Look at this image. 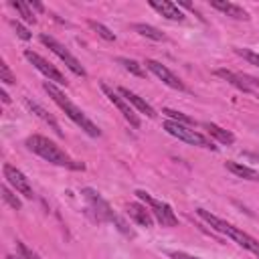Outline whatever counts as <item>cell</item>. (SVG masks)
Returning <instances> with one entry per match:
<instances>
[{
    "label": "cell",
    "mask_w": 259,
    "mask_h": 259,
    "mask_svg": "<svg viewBox=\"0 0 259 259\" xmlns=\"http://www.w3.org/2000/svg\"><path fill=\"white\" fill-rule=\"evenodd\" d=\"M87 26H89L93 32H97L103 40H107V42H113V40H115V34H113L105 24H101V22H97V20H87Z\"/></svg>",
    "instance_id": "cell-23"
},
{
    "label": "cell",
    "mask_w": 259,
    "mask_h": 259,
    "mask_svg": "<svg viewBox=\"0 0 259 259\" xmlns=\"http://www.w3.org/2000/svg\"><path fill=\"white\" fill-rule=\"evenodd\" d=\"M40 42H42L47 49H51V51H53V53H55V55H57V57H59V59L69 67V71H71V73H75L77 77H87L85 67H83V65H81V63H79V61H77V59H75V57H73V55H71V53H69V51H67V49L57 40V38H55V36H51V34L42 32V34H40Z\"/></svg>",
    "instance_id": "cell-7"
},
{
    "label": "cell",
    "mask_w": 259,
    "mask_h": 259,
    "mask_svg": "<svg viewBox=\"0 0 259 259\" xmlns=\"http://www.w3.org/2000/svg\"><path fill=\"white\" fill-rule=\"evenodd\" d=\"M10 6L16 10V14H18L24 22H28V24H34V22H36V18H34V14H32L28 2H22V0H10Z\"/></svg>",
    "instance_id": "cell-21"
},
{
    "label": "cell",
    "mask_w": 259,
    "mask_h": 259,
    "mask_svg": "<svg viewBox=\"0 0 259 259\" xmlns=\"http://www.w3.org/2000/svg\"><path fill=\"white\" fill-rule=\"evenodd\" d=\"M0 97H2V103H10L12 99H10V95L4 91V89H0Z\"/></svg>",
    "instance_id": "cell-33"
},
{
    "label": "cell",
    "mask_w": 259,
    "mask_h": 259,
    "mask_svg": "<svg viewBox=\"0 0 259 259\" xmlns=\"http://www.w3.org/2000/svg\"><path fill=\"white\" fill-rule=\"evenodd\" d=\"M0 81H4V83H8V85H14L16 83V75L8 69V65L2 61L0 63Z\"/></svg>",
    "instance_id": "cell-27"
},
{
    "label": "cell",
    "mask_w": 259,
    "mask_h": 259,
    "mask_svg": "<svg viewBox=\"0 0 259 259\" xmlns=\"http://www.w3.org/2000/svg\"><path fill=\"white\" fill-rule=\"evenodd\" d=\"M164 130H166L170 136H174V138H178V140H182V142H186V144H190V146H198V148H204V150H217V146H214L206 136H202L200 132L192 130L190 125H182V123H178V121L166 119V121H164Z\"/></svg>",
    "instance_id": "cell-4"
},
{
    "label": "cell",
    "mask_w": 259,
    "mask_h": 259,
    "mask_svg": "<svg viewBox=\"0 0 259 259\" xmlns=\"http://www.w3.org/2000/svg\"><path fill=\"white\" fill-rule=\"evenodd\" d=\"M2 172H4L6 182H8L10 186H14L16 192H20L24 198H32V196H34V190H32L28 178H26L16 166H12V164H4V166H2Z\"/></svg>",
    "instance_id": "cell-11"
},
{
    "label": "cell",
    "mask_w": 259,
    "mask_h": 259,
    "mask_svg": "<svg viewBox=\"0 0 259 259\" xmlns=\"http://www.w3.org/2000/svg\"><path fill=\"white\" fill-rule=\"evenodd\" d=\"M10 24H12V28L16 30V36H20L22 40H30V38H32V34L28 32V28H26V26H22L18 20H10Z\"/></svg>",
    "instance_id": "cell-29"
},
{
    "label": "cell",
    "mask_w": 259,
    "mask_h": 259,
    "mask_svg": "<svg viewBox=\"0 0 259 259\" xmlns=\"http://www.w3.org/2000/svg\"><path fill=\"white\" fill-rule=\"evenodd\" d=\"M117 63H119L127 73H132V75H136V77H146V71H144V67H142L138 61L127 59V57H119Z\"/></svg>",
    "instance_id": "cell-22"
},
{
    "label": "cell",
    "mask_w": 259,
    "mask_h": 259,
    "mask_svg": "<svg viewBox=\"0 0 259 259\" xmlns=\"http://www.w3.org/2000/svg\"><path fill=\"white\" fill-rule=\"evenodd\" d=\"M134 30H136L140 36H146V38H152V40H166L164 32H162V30H158L156 26H152V24L136 22V24H134Z\"/></svg>",
    "instance_id": "cell-20"
},
{
    "label": "cell",
    "mask_w": 259,
    "mask_h": 259,
    "mask_svg": "<svg viewBox=\"0 0 259 259\" xmlns=\"http://www.w3.org/2000/svg\"><path fill=\"white\" fill-rule=\"evenodd\" d=\"M117 91H119V95H123L125 101H127L130 105H134L140 113H144L146 117H156V109H154L146 99H142L138 93H134V91H130V89H125V87H117Z\"/></svg>",
    "instance_id": "cell-14"
},
{
    "label": "cell",
    "mask_w": 259,
    "mask_h": 259,
    "mask_svg": "<svg viewBox=\"0 0 259 259\" xmlns=\"http://www.w3.org/2000/svg\"><path fill=\"white\" fill-rule=\"evenodd\" d=\"M210 6L235 20H249V12L239 6V4H233V2H225V0H210Z\"/></svg>",
    "instance_id": "cell-15"
},
{
    "label": "cell",
    "mask_w": 259,
    "mask_h": 259,
    "mask_svg": "<svg viewBox=\"0 0 259 259\" xmlns=\"http://www.w3.org/2000/svg\"><path fill=\"white\" fill-rule=\"evenodd\" d=\"M24 103H26V107H28V109H30V111H32L36 117H40L45 123H49V125L55 130V134H57V136H61V138H63V130H61L59 121H57V119H55V117H53V115H51V113H49L45 107H40L38 103L30 101V99H24Z\"/></svg>",
    "instance_id": "cell-17"
},
{
    "label": "cell",
    "mask_w": 259,
    "mask_h": 259,
    "mask_svg": "<svg viewBox=\"0 0 259 259\" xmlns=\"http://www.w3.org/2000/svg\"><path fill=\"white\" fill-rule=\"evenodd\" d=\"M28 6H30V10L34 8L36 12H45V6L40 2H36V0H28Z\"/></svg>",
    "instance_id": "cell-32"
},
{
    "label": "cell",
    "mask_w": 259,
    "mask_h": 259,
    "mask_svg": "<svg viewBox=\"0 0 259 259\" xmlns=\"http://www.w3.org/2000/svg\"><path fill=\"white\" fill-rule=\"evenodd\" d=\"M162 113H166V115H168V119H172V121H178V123H182V125H192V123H194V119H192V117L184 115L182 111L170 109V107H164V109H162Z\"/></svg>",
    "instance_id": "cell-24"
},
{
    "label": "cell",
    "mask_w": 259,
    "mask_h": 259,
    "mask_svg": "<svg viewBox=\"0 0 259 259\" xmlns=\"http://www.w3.org/2000/svg\"><path fill=\"white\" fill-rule=\"evenodd\" d=\"M235 53H237L239 57H243L247 63L259 67V53H255V51H251V49H239V47H235Z\"/></svg>",
    "instance_id": "cell-26"
},
{
    "label": "cell",
    "mask_w": 259,
    "mask_h": 259,
    "mask_svg": "<svg viewBox=\"0 0 259 259\" xmlns=\"http://www.w3.org/2000/svg\"><path fill=\"white\" fill-rule=\"evenodd\" d=\"M2 200L10 206V208H14V210H20V200H18V196L8 188V186H2Z\"/></svg>",
    "instance_id": "cell-25"
},
{
    "label": "cell",
    "mask_w": 259,
    "mask_h": 259,
    "mask_svg": "<svg viewBox=\"0 0 259 259\" xmlns=\"http://www.w3.org/2000/svg\"><path fill=\"white\" fill-rule=\"evenodd\" d=\"M225 168H227L231 174L239 176V178H245V180H251V182H259V172L253 170V168H249V166H245V164H241V162L227 160V162H225Z\"/></svg>",
    "instance_id": "cell-18"
},
{
    "label": "cell",
    "mask_w": 259,
    "mask_h": 259,
    "mask_svg": "<svg viewBox=\"0 0 259 259\" xmlns=\"http://www.w3.org/2000/svg\"><path fill=\"white\" fill-rule=\"evenodd\" d=\"M127 214L140 225V227H146V229H150L152 225H154V219H152V212H150V208H146V204H140V202H130L127 204Z\"/></svg>",
    "instance_id": "cell-16"
},
{
    "label": "cell",
    "mask_w": 259,
    "mask_h": 259,
    "mask_svg": "<svg viewBox=\"0 0 259 259\" xmlns=\"http://www.w3.org/2000/svg\"><path fill=\"white\" fill-rule=\"evenodd\" d=\"M6 259H22V257H20V255H18V257H14V255H6Z\"/></svg>",
    "instance_id": "cell-34"
},
{
    "label": "cell",
    "mask_w": 259,
    "mask_h": 259,
    "mask_svg": "<svg viewBox=\"0 0 259 259\" xmlns=\"http://www.w3.org/2000/svg\"><path fill=\"white\" fill-rule=\"evenodd\" d=\"M42 89H45V91L49 93V97H51V99L65 111V115H67L75 125H79L87 136H91V138H99V136H101V130H99V127H97V125H95V123H93V121H91V119H89V117H87V115H85V113H83V111H81V109H79V107H77V105H75V103H73V101H71V99H69L57 85H55V83L45 81V83H42Z\"/></svg>",
    "instance_id": "cell-2"
},
{
    "label": "cell",
    "mask_w": 259,
    "mask_h": 259,
    "mask_svg": "<svg viewBox=\"0 0 259 259\" xmlns=\"http://www.w3.org/2000/svg\"><path fill=\"white\" fill-rule=\"evenodd\" d=\"M99 87H101L103 95H105V97H107V99H109V101L119 109V113L123 115V119H125L132 127H140V125H142V121H140L138 113H136V111H134V107L125 101V97H123V95H119V91H113V89H111L107 83H103V81L99 83Z\"/></svg>",
    "instance_id": "cell-8"
},
{
    "label": "cell",
    "mask_w": 259,
    "mask_h": 259,
    "mask_svg": "<svg viewBox=\"0 0 259 259\" xmlns=\"http://www.w3.org/2000/svg\"><path fill=\"white\" fill-rule=\"evenodd\" d=\"M26 148L40 156L42 160L51 162V164H57V166H65V168H71V170H85V164L83 162H77V160H71L69 154L65 150H61L55 142H51L49 138L40 136V134H32L26 138Z\"/></svg>",
    "instance_id": "cell-1"
},
{
    "label": "cell",
    "mask_w": 259,
    "mask_h": 259,
    "mask_svg": "<svg viewBox=\"0 0 259 259\" xmlns=\"http://www.w3.org/2000/svg\"><path fill=\"white\" fill-rule=\"evenodd\" d=\"M148 4H150L156 12H160L164 18L174 20V22H184V14H182V10L178 8V4L168 2V0H150Z\"/></svg>",
    "instance_id": "cell-13"
},
{
    "label": "cell",
    "mask_w": 259,
    "mask_h": 259,
    "mask_svg": "<svg viewBox=\"0 0 259 259\" xmlns=\"http://www.w3.org/2000/svg\"><path fill=\"white\" fill-rule=\"evenodd\" d=\"M16 249H18V255L22 257V259H40L30 247H26L22 241H16Z\"/></svg>",
    "instance_id": "cell-28"
},
{
    "label": "cell",
    "mask_w": 259,
    "mask_h": 259,
    "mask_svg": "<svg viewBox=\"0 0 259 259\" xmlns=\"http://www.w3.org/2000/svg\"><path fill=\"white\" fill-rule=\"evenodd\" d=\"M144 65L148 67V71H152L162 83H166L168 87H172V89H178V91H184L186 87H184V83L166 67V65H162L160 61H154V59H146L144 61Z\"/></svg>",
    "instance_id": "cell-12"
},
{
    "label": "cell",
    "mask_w": 259,
    "mask_h": 259,
    "mask_svg": "<svg viewBox=\"0 0 259 259\" xmlns=\"http://www.w3.org/2000/svg\"><path fill=\"white\" fill-rule=\"evenodd\" d=\"M196 214H198L202 221H206V223L210 225V229H214L217 233L227 235V237H229V239H233L237 245H241L243 249H247L249 253H253V255H257V257H259V241H257L255 237H251V235H247L245 231L237 229L235 225H231V223H227V221L219 219L217 214L208 212L206 208H196Z\"/></svg>",
    "instance_id": "cell-3"
},
{
    "label": "cell",
    "mask_w": 259,
    "mask_h": 259,
    "mask_svg": "<svg viewBox=\"0 0 259 259\" xmlns=\"http://www.w3.org/2000/svg\"><path fill=\"white\" fill-rule=\"evenodd\" d=\"M204 127H206V132H208L210 138H214L217 142H221V144H225V146H229V144L235 142V136H233L229 130H225V127H221V125H217V123L206 121Z\"/></svg>",
    "instance_id": "cell-19"
},
{
    "label": "cell",
    "mask_w": 259,
    "mask_h": 259,
    "mask_svg": "<svg viewBox=\"0 0 259 259\" xmlns=\"http://www.w3.org/2000/svg\"><path fill=\"white\" fill-rule=\"evenodd\" d=\"M214 75L221 77V79H225L227 83H231L233 87H237L243 93H255V91H259V81L255 77H251V75L235 73V71H229V69H217Z\"/></svg>",
    "instance_id": "cell-10"
},
{
    "label": "cell",
    "mask_w": 259,
    "mask_h": 259,
    "mask_svg": "<svg viewBox=\"0 0 259 259\" xmlns=\"http://www.w3.org/2000/svg\"><path fill=\"white\" fill-rule=\"evenodd\" d=\"M113 225H115V227H117V231H119V233H123L125 237H134V231L127 227V223H125L121 217H117V219L113 221Z\"/></svg>",
    "instance_id": "cell-30"
},
{
    "label": "cell",
    "mask_w": 259,
    "mask_h": 259,
    "mask_svg": "<svg viewBox=\"0 0 259 259\" xmlns=\"http://www.w3.org/2000/svg\"><path fill=\"white\" fill-rule=\"evenodd\" d=\"M24 59H26L30 65H34V69H38L51 83H55V85H67V83H69V81L65 79V75H63L55 65H51L45 57H40L38 53L26 49V51H24Z\"/></svg>",
    "instance_id": "cell-9"
},
{
    "label": "cell",
    "mask_w": 259,
    "mask_h": 259,
    "mask_svg": "<svg viewBox=\"0 0 259 259\" xmlns=\"http://www.w3.org/2000/svg\"><path fill=\"white\" fill-rule=\"evenodd\" d=\"M170 259H200V257H194V255L184 253V251H172L170 253Z\"/></svg>",
    "instance_id": "cell-31"
},
{
    "label": "cell",
    "mask_w": 259,
    "mask_h": 259,
    "mask_svg": "<svg viewBox=\"0 0 259 259\" xmlns=\"http://www.w3.org/2000/svg\"><path fill=\"white\" fill-rule=\"evenodd\" d=\"M81 196H83V200L87 202V210L93 214V219L97 221V223H113L115 219H117V214L111 210V206H109V202L97 192V190H93V188H81Z\"/></svg>",
    "instance_id": "cell-5"
},
{
    "label": "cell",
    "mask_w": 259,
    "mask_h": 259,
    "mask_svg": "<svg viewBox=\"0 0 259 259\" xmlns=\"http://www.w3.org/2000/svg\"><path fill=\"white\" fill-rule=\"evenodd\" d=\"M136 196L152 210V214L158 219V223H160L162 227H176V225H178V217L174 214V210H172L170 204H166V202L154 198V196L148 194L146 190H136Z\"/></svg>",
    "instance_id": "cell-6"
}]
</instances>
